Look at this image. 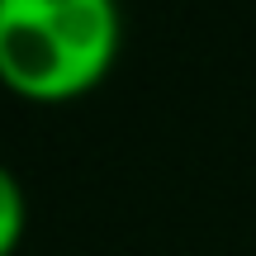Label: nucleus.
I'll list each match as a JSON object with an SVG mask.
<instances>
[{
  "label": "nucleus",
  "mask_w": 256,
  "mask_h": 256,
  "mask_svg": "<svg viewBox=\"0 0 256 256\" xmlns=\"http://www.w3.org/2000/svg\"><path fill=\"white\" fill-rule=\"evenodd\" d=\"M119 43V0H0V86L28 104L90 95Z\"/></svg>",
  "instance_id": "1"
},
{
  "label": "nucleus",
  "mask_w": 256,
  "mask_h": 256,
  "mask_svg": "<svg viewBox=\"0 0 256 256\" xmlns=\"http://www.w3.org/2000/svg\"><path fill=\"white\" fill-rule=\"evenodd\" d=\"M28 228V200H24V185L19 176L0 162V256H14L19 238Z\"/></svg>",
  "instance_id": "2"
}]
</instances>
